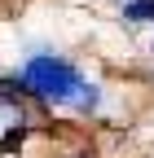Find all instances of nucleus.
<instances>
[{"mask_svg": "<svg viewBox=\"0 0 154 158\" xmlns=\"http://www.w3.org/2000/svg\"><path fill=\"white\" fill-rule=\"evenodd\" d=\"M71 158H92V154H88V149H79V154H71Z\"/></svg>", "mask_w": 154, "mask_h": 158, "instance_id": "7ed1b4c3", "label": "nucleus"}, {"mask_svg": "<svg viewBox=\"0 0 154 158\" xmlns=\"http://www.w3.org/2000/svg\"><path fill=\"white\" fill-rule=\"evenodd\" d=\"M123 18L128 22H154V0H123Z\"/></svg>", "mask_w": 154, "mask_h": 158, "instance_id": "f03ea898", "label": "nucleus"}, {"mask_svg": "<svg viewBox=\"0 0 154 158\" xmlns=\"http://www.w3.org/2000/svg\"><path fill=\"white\" fill-rule=\"evenodd\" d=\"M18 88H22V97H35L44 106H66V110H79V114H92L101 101L97 84H88V75L57 53L27 57L22 70H18Z\"/></svg>", "mask_w": 154, "mask_h": 158, "instance_id": "f257e3e1", "label": "nucleus"}]
</instances>
